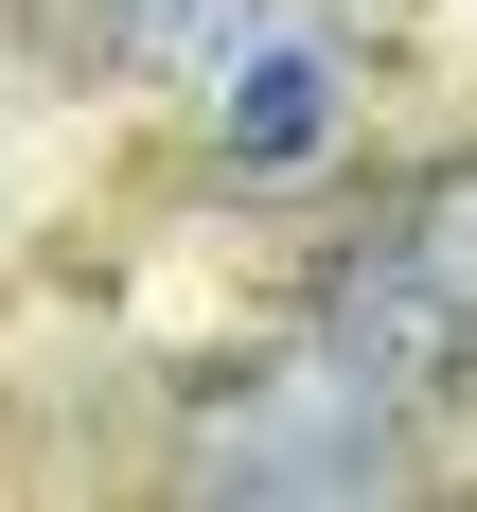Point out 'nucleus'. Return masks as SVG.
Segmentation results:
<instances>
[{"mask_svg":"<svg viewBox=\"0 0 477 512\" xmlns=\"http://www.w3.org/2000/svg\"><path fill=\"white\" fill-rule=\"evenodd\" d=\"M336 106H354V36H318V18H248V53L212 71V159H230L248 195H283V177H318Z\"/></svg>","mask_w":477,"mask_h":512,"instance_id":"f257e3e1","label":"nucleus"},{"mask_svg":"<svg viewBox=\"0 0 477 512\" xmlns=\"http://www.w3.org/2000/svg\"><path fill=\"white\" fill-rule=\"evenodd\" d=\"M389 248H407V283L460 318V354H477V159H442V177L389 212Z\"/></svg>","mask_w":477,"mask_h":512,"instance_id":"20e7f679","label":"nucleus"},{"mask_svg":"<svg viewBox=\"0 0 477 512\" xmlns=\"http://www.w3.org/2000/svg\"><path fill=\"white\" fill-rule=\"evenodd\" d=\"M248 18H265V0H106V36L159 53V71H230V53H248Z\"/></svg>","mask_w":477,"mask_h":512,"instance_id":"39448f33","label":"nucleus"},{"mask_svg":"<svg viewBox=\"0 0 477 512\" xmlns=\"http://www.w3.org/2000/svg\"><path fill=\"white\" fill-rule=\"evenodd\" d=\"M318 354L354 371L371 407H424L442 371H477V354H460V318H442V301L407 283V248H389V230H371V248L336 265V283H318Z\"/></svg>","mask_w":477,"mask_h":512,"instance_id":"f03ea898","label":"nucleus"},{"mask_svg":"<svg viewBox=\"0 0 477 512\" xmlns=\"http://www.w3.org/2000/svg\"><path fill=\"white\" fill-rule=\"evenodd\" d=\"M195 512H407L389 442H336V460H265V477H195Z\"/></svg>","mask_w":477,"mask_h":512,"instance_id":"7ed1b4c3","label":"nucleus"}]
</instances>
